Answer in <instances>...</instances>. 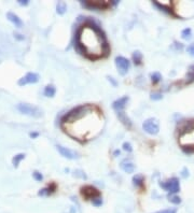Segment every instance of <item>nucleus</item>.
<instances>
[{"label": "nucleus", "instance_id": "f257e3e1", "mask_svg": "<svg viewBox=\"0 0 194 213\" xmlns=\"http://www.w3.org/2000/svg\"><path fill=\"white\" fill-rule=\"evenodd\" d=\"M62 127L70 137L83 142L100 134L103 127V116L98 108L83 104L74 108L63 117Z\"/></svg>", "mask_w": 194, "mask_h": 213}, {"label": "nucleus", "instance_id": "f03ea898", "mask_svg": "<svg viewBox=\"0 0 194 213\" xmlns=\"http://www.w3.org/2000/svg\"><path fill=\"white\" fill-rule=\"evenodd\" d=\"M77 45L90 59L105 57L109 52L107 40L101 29L92 22H87L79 28Z\"/></svg>", "mask_w": 194, "mask_h": 213}, {"label": "nucleus", "instance_id": "7ed1b4c3", "mask_svg": "<svg viewBox=\"0 0 194 213\" xmlns=\"http://www.w3.org/2000/svg\"><path fill=\"white\" fill-rule=\"evenodd\" d=\"M179 143L187 153L194 152V121H188L180 128Z\"/></svg>", "mask_w": 194, "mask_h": 213}, {"label": "nucleus", "instance_id": "20e7f679", "mask_svg": "<svg viewBox=\"0 0 194 213\" xmlns=\"http://www.w3.org/2000/svg\"><path fill=\"white\" fill-rule=\"evenodd\" d=\"M17 110L25 115H29L33 117H40L42 115V111L35 106L28 104V103H20L17 106Z\"/></svg>", "mask_w": 194, "mask_h": 213}, {"label": "nucleus", "instance_id": "39448f33", "mask_svg": "<svg viewBox=\"0 0 194 213\" xmlns=\"http://www.w3.org/2000/svg\"><path fill=\"white\" fill-rule=\"evenodd\" d=\"M142 128L144 130L149 134V135H157L159 131H160V126H159V123L155 119H146L144 124H142Z\"/></svg>", "mask_w": 194, "mask_h": 213}, {"label": "nucleus", "instance_id": "423d86ee", "mask_svg": "<svg viewBox=\"0 0 194 213\" xmlns=\"http://www.w3.org/2000/svg\"><path fill=\"white\" fill-rule=\"evenodd\" d=\"M161 187L167 191V192L172 193V194H176L180 191V184H179V180L177 178H172L170 180L166 181V182H162L160 183Z\"/></svg>", "mask_w": 194, "mask_h": 213}, {"label": "nucleus", "instance_id": "0eeeda50", "mask_svg": "<svg viewBox=\"0 0 194 213\" xmlns=\"http://www.w3.org/2000/svg\"><path fill=\"white\" fill-rule=\"evenodd\" d=\"M85 7L91 9H98V10H103V9H107L110 7L111 2L108 0H87L82 2Z\"/></svg>", "mask_w": 194, "mask_h": 213}, {"label": "nucleus", "instance_id": "6e6552de", "mask_svg": "<svg viewBox=\"0 0 194 213\" xmlns=\"http://www.w3.org/2000/svg\"><path fill=\"white\" fill-rule=\"evenodd\" d=\"M81 193H82V195L86 199H92V200H94L96 198H99V195H100L98 189H96L95 187H93L91 185H87V186L82 187Z\"/></svg>", "mask_w": 194, "mask_h": 213}, {"label": "nucleus", "instance_id": "1a4fd4ad", "mask_svg": "<svg viewBox=\"0 0 194 213\" xmlns=\"http://www.w3.org/2000/svg\"><path fill=\"white\" fill-rule=\"evenodd\" d=\"M116 65L119 69V72L122 75L127 73L128 69H129V62L127 58L123 57V56H118L116 58Z\"/></svg>", "mask_w": 194, "mask_h": 213}, {"label": "nucleus", "instance_id": "9d476101", "mask_svg": "<svg viewBox=\"0 0 194 213\" xmlns=\"http://www.w3.org/2000/svg\"><path fill=\"white\" fill-rule=\"evenodd\" d=\"M39 81V75L35 72H29L25 77L20 79L18 81V85H26V84H33V83H37Z\"/></svg>", "mask_w": 194, "mask_h": 213}, {"label": "nucleus", "instance_id": "9b49d317", "mask_svg": "<svg viewBox=\"0 0 194 213\" xmlns=\"http://www.w3.org/2000/svg\"><path fill=\"white\" fill-rule=\"evenodd\" d=\"M56 149H57V151L61 153V155L64 156L65 158H68V159H76V158H78L79 157L78 153H76V152L70 150V149L62 147V145H56Z\"/></svg>", "mask_w": 194, "mask_h": 213}, {"label": "nucleus", "instance_id": "f8f14e48", "mask_svg": "<svg viewBox=\"0 0 194 213\" xmlns=\"http://www.w3.org/2000/svg\"><path fill=\"white\" fill-rule=\"evenodd\" d=\"M127 101H128V97L127 96H124V97L118 99V100H116L114 102L112 103V108H113V110L116 112V114L123 113V110H124V108H125V106H126Z\"/></svg>", "mask_w": 194, "mask_h": 213}, {"label": "nucleus", "instance_id": "ddd939ff", "mask_svg": "<svg viewBox=\"0 0 194 213\" xmlns=\"http://www.w3.org/2000/svg\"><path fill=\"white\" fill-rule=\"evenodd\" d=\"M120 167H121V169H122L124 172H126V173H133V172L135 171V166H134V164L127 159L123 160L120 164Z\"/></svg>", "mask_w": 194, "mask_h": 213}, {"label": "nucleus", "instance_id": "4468645a", "mask_svg": "<svg viewBox=\"0 0 194 213\" xmlns=\"http://www.w3.org/2000/svg\"><path fill=\"white\" fill-rule=\"evenodd\" d=\"M7 17H8L9 21L12 22L13 24L15 25L16 27H18V28H21L22 26H23V22H22V20L18 16H17V15H15L14 13L8 12V14H7Z\"/></svg>", "mask_w": 194, "mask_h": 213}, {"label": "nucleus", "instance_id": "2eb2a0df", "mask_svg": "<svg viewBox=\"0 0 194 213\" xmlns=\"http://www.w3.org/2000/svg\"><path fill=\"white\" fill-rule=\"evenodd\" d=\"M55 93H56V90H55V87L53 85H48L44 88V92H43L44 96H46V97H53Z\"/></svg>", "mask_w": 194, "mask_h": 213}, {"label": "nucleus", "instance_id": "dca6fc26", "mask_svg": "<svg viewBox=\"0 0 194 213\" xmlns=\"http://www.w3.org/2000/svg\"><path fill=\"white\" fill-rule=\"evenodd\" d=\"M56 11H57L58 14L63 15V14H64V13L67 11L66 2H64V1H59V2L57 3V5H56Z\"/></svg>", "mask_w": 194, "mask_h": 213}, {"label": "nucleus", "instance_id": "f3484780", "mask_svg": "<svg viewBox=\"0 0 194 213\" xmlns=\"http://www.w3.org/2000/svg\"><path fill=\"white\" fill-rule=\"evenodd\" d=\"M194 82V65L191 66L189 68V71H188V74H187V81L186 83H192Z\"/></svg>", "mask_w": 194, "mask_h": 213}, {"label": "nucleus", "instance_id": "a211bd4d", "mask_svg": "<svg viewBox=\"0 0 194 213\" xmlns=\"http://www.w3.org/2000/svg\"><path fill=\"white\" fill-rule=\"evenodd\" d=\"M133 181H134V184L136 186H142V184H144V176H140V174H137L136 176H134Z\"/></svg>", "mask_w": 194, "mask_h": 213}, {"label": "nucleus", "instance_id": "6ab92c4d", "mask_svg": "<svg viewBox=\"0 0 194 213\" xmlns=\"http://www.w3.org/2000/svg\"><path fill=\"white\" fill-rule=\"evenodd\" d=\"M191 33H192L191 29L190 28H186V29H183V30L181 31V37L183 38V39L188 40V39H190V38H191Z\"/></svg>", "mask_w": 194, "mask_h": 213}, {"label": "nucleus", "instance_id": "aec40b11", "mask_svg": "<svg viewBox=\"0 0 194 213\" xmlns=\"http://www.w3.org/2000/svg\"><path fill=\"white\" fill-rule=\"evenodd\" d=\"M24 157H25V154H18V155H16L13 158V165H14L15 167H17L18 164H20V161H21Z\"/></svg>", "mask_w": 194, "mask_h": 213}, {"label": "nucleus", "instance_id": "412c9836", "mask_svg": "<svg viewBox=\"0 0 194 213\" xmlns=\"http://www.w3.org/2000/svg\"><path fill=\"white\" fill-rule=\"evenodd\" d=\"M133 59H134L135 64L139 65V64L141 62V54H140V52H135V53L133 54Z\"/></svg>", "mask_w": 194, "mask_h": 213}, {"label": "nucleus", "instance_id": "4be33fe9", "mask_svg": "<svg viewBox=\"0 0 194 213\" xmlns=\"http://www.w3.org/2000/svg\"><path fill=\"white\" fill-rule=\"evenodd\" d=\"M169 201L172 202V204H175V205H179L180 202H181V199H180V197L178 196H170L169 197Z\"/></svg>", "mask_w": 194, "mask_h": 213}, {"label": "nucleus", "instance_id": "5701e85b", "mask_svg": "<svg viewBox=\"0 0 194 213\" xmlns=\"http://www.w3.org/2000/svg\"><path fill=\"white\" fill-rule=\"evenodd\" d=\"M151 79H152V82L153 83H157L160 80H161V74L159 73V72H154V73L151 75Z\"/></svg>", "mask_w": 194, "mask_h": 213}, {"label": "nucleus", "instance_id": "b1692460", "mask_svg": "<svg viewBox=\"0 0 194 213\" xmlns=\"http://www.w3.org/2000/svg\"><path fill=\"white\" fill-rule=\"evenodd\" d=\"M123 150H124V151H127V152H132L133 149H132V145H131V143H128V142H124V143H123Z\"/></svg>", "mask_w": 194, "mask_h": 213}, {"label": "nucleus", "instance_id": "393cba45", "mask_svg": "<svg viewBox=\"0 0 194 213\" xmlns=\"http://www.w3.org/2000/svg\"><path fill=\"white\" fill-rule=\"evenodd\" d=\"M187 51H188V53L190 54V55H192L194 57V44H190L189 46H188V49H187Z\"/></svg>", "mask_w": 194, "mask_h": 213}, {"label": "nucleus", "instance_id": "a878e982", "mask_svg": "<svg viewBox=\"0 0 194 213\" xmlns=\"http://www.w3.org/2000/svg\"><path fill=\"white\" fill-rule=\"evenodd\" d=\"M33 178H35L37 181H41L42 179H43V176H42L41 173H39V172H37V171L33 173Z\"/></svg>", "mask_w": 194, "mask_h": 213}, {"label": "nucleus", "instance_id": "bb28decb", "mask_svg": "<svg viewBox=\"0 0 194 213\" xmlns=\"http://www.w3.org/2000/svg\"><path fill=\"white\" fill-rule=\"evenodd\" d=\"M74 173H76V174H74L76 176H81L82 179H86V176H85V174H84V173H83L81 170H77V171L74 172Z\"/></svg>", "mask_w": 194, "mask_h": 213}, {"label": "nucleus", "instance_id": "cd10ccee", "mask_svg": "<svg viewBox=\"0 0 194 213\" xmlns=\"http://www.w3.org/2000/svg\"><path fill=\"white\" fill-rule=\"evenodd\" d=\"M163 98V96H162L161 94H154L151 96V99L152 100H160V99Z\"/></svg>", "mask_w": 194, "mask_h": 213}, {"label": "nucleus", "instance_id": "c85d7f7f", "mask_svg": "<svg viewBox=\"0 0 194 213\" xmlns=\"http://www.w3.org/2000/svg\"><path fill=\"white\" fill-rule=\"evenodd\" d=\"M101 204H103V200L100 198H96V199L93 200V205L95 206H101Z\"/></svg>", "mask_w": 194, "mask_h": 213}, {"label": "nucleus", "instance_id": "c756f323", "mask_svg": "<svg viewBox=\"0 0 194 213\" xmlns=\"http://www.w3.org/2000/svg\"><path fill=\"white\" fill-rule=\"evenodd\" d=\"M177 211H176V209H167V210H163V211H161V212L159 213H176Z\"/></svg>", "mask_w": 194, "mask_h": 213}, {"label": "nucleus", "instance_id": "7c9ffc66", "mask_svg": "<svg viewBox=\"0 0 194 213\" xmlns=\"http://www.w3.org/2000/svg\"><path fill=\"white\" fill-rule=\"evenodd\" d=\"M188 176H189V171H188V169L187 168H184L183 169V171H182V176H183V178H187Z\"/></svg>", "mask_w": 194, "mask_h": 213}, {"label": "nucleus", "instance_id": "2f4dec72", "mask_svg": "<svg viewBox=\"0 0 194 213\" xmlns=\"http://www.w3.org/2000/svg\"><path fill=\"white\" fill-rule=\"evenodd\" d=\"M18 3H20V4H24V5H27V4H28V1H27V0H25V1H22V0H21V1H18Z\"/></svg>", "mask_w": 194, "mask_h": 213}]
</instances>
